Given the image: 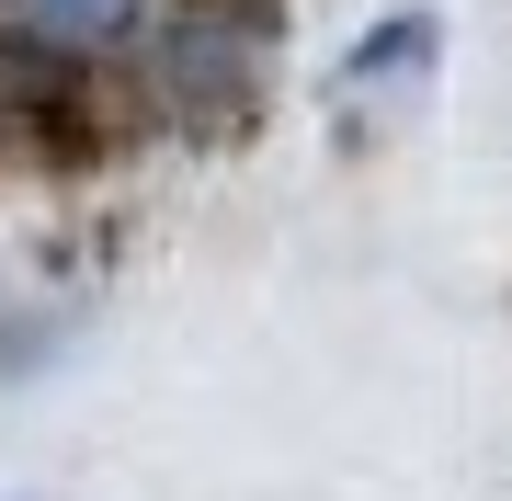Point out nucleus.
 Listing matches in <instances>:
<instances>
[{
    "label": "nucleus",
    "mask_w": 512,
    "mask_h": 501,
    "mask_svg": "<svg viewBox=\"0 0 512 501\" xmlns=\"http://www.w3.org/2000/svg\"><path fill=\"white\" fill-rule=\"evenodd\" d=\"M160 0H0V57L23 69H103V57L148 46Z\"/></svg>",
    "instance_id": "nucleus-1"
}]
</instances>
